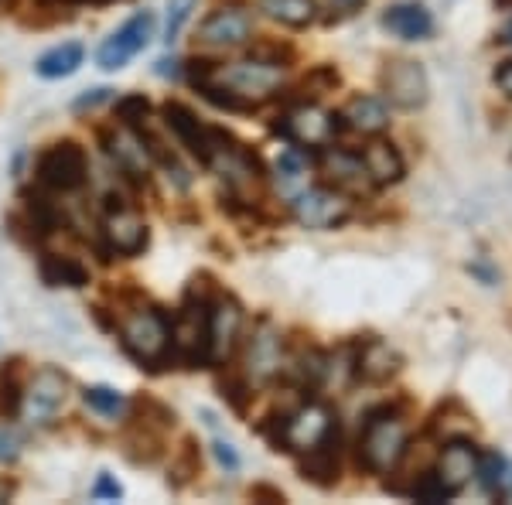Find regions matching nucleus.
Segmentation results:
<instances>
[{"instance_id":"nucleus-22","label":"nucleus","mask_w":512,"mask_h":505,"mask_svg":"<svg viewBox=\"0 0 512 505\" xmlns=\"http://www.w3.org/2000/svg\"><path fill=\"white\" fill-rule=\"evenodd\" d=\"M383 24L403 41H424V38H431V31H434L431 11H427L424 4H417V0H403V4L386 7Z\"/></svg>"},{"instance_id":"nucleus-16","label":"nucleus","mask_w":512,"mask_h":505,"mask_svg":"<svg viewBox=\"0 0 512 505\" xmlns=\"http://www.w3.org/2000/svg\"><path fill=\"white\" fill-rule=\"evenodd\" d=\"M164 123H168V130L178 137V144L185 147L188 154L195 157L198 164H209L212 157V144H216V127H205V123H198V117L188 106L181 103H164Z\"/></svg>"},{"instance_id":"nucleus-31","label":"nucleus","mask_w":512,"mask_h":505,"mask_svg":"<svg viewBox=\"0 0 512 505\" xmlns=\"http://www.w3.org/2000/svg\"><path fill=\"white\" fill-rule=\"evenodd\" d=\"M117 117H120L123 127L140 130L147 120H151V103H147L144 96H123L117 103Z\"/></svg>"},{"instance_id":"nucleus-4","label":"nucleus","mask_w":512,"mask_h":505,"mask_svg":"<svg viewBox=\"0 0 512 505\" xmlns=\"http://www.w3.org/2000/svg\"><path fill=\"white\" fill-rule=\"evenodd\" d=\"M335 434H338L335 410L321 400H308L297 410L280 417L274 444L284 447V451H291V454H308Z\"/></svg>"},{"instance_id":"nucleus-6","label":"nucleus","mask_w":512,"mask_h":505,"mask_svg":"<svg viewBox=\"0 0 512 505\" xmlns=\"http://www.w3.org/2000/svg\"><path fill=\"white\" fill-rule=\"evenodd\" d=\"M35 175L52 192H79L89 178V157L76 140H62V144H52L41 151Z\"/></svg>"},{"instance_id":"nucleus-10","label":"nucleus","mask_w":512,"mask_h":505,"mask_svg":"<svg viewBox=\"0 0 512 505\" xmlns=\"http://www.w3.org/2000/svg\"><path fill=\"white\" fill-rule=\"evenodd\" d=\"M379 86L383 96L400 110H420L431 96V82H427L424 65L414 59H390L379 72Z\"/></svg>"},{"instance_id":"nucleus-29","label":"nucleus","mask_w":512,"mask_h":505,"mask_svg":"<svg viewBox=\"0 0 512 505\" xmlns=\"http://www.w3.org/2000/svg\"><path fill=\"white\" fill-rule=\"evenodd\" d=\"M304 171H308L304 154L297 151V147H284L277 157V181L287 195H297V188H301V181H304Z\"/></svg>"},{"instance_id":"nucleus-3","label":"nucleus","mask_w":512,"mask_h":505,"mask_svg":"<svg viewBox=\"0 0 512 505\" xmlns=\"http://www.w3.org/2000/svg\"><path fill=\"white\" fill-rule=\"evenodd\" d=\"M120 342L140 366H158L171 355V321L164 318L151 304H137V308L120 314Z\"/></svg>"},{"instance_id":"nucleus-15","label":"nucleus","mask_w":512,"mask_h":505,"mask_svg":"<svg viewBox=\"0 0 512 505\" xmlns=\"http://www.w3.org/2000/svg\"><path fill=\"white\" fill-rule=\"evenodd\" d=\"M103 147L106 154H110V161L117 164V171L123 178L137 181V185H144L147 175H151V154H147L144 140H140L137 130L130 127H110L103 134Z\"/></svg>"},{"instance_id":"nucleus-14","label":"nucleus","mask_w":512,"mask_h":505,"mask_svg":"<svg viewBox=\"0 0 512 505\" xmlns=\"http://www.w3.org/2000/svg\"><path fill=\"white\" fill-rule=\"evenodd\" d=\"M318 168H321V178H325V185L338 188L342 195H369L373 192V178H369L366 164H362L359 154L352 151H342V147H321L318 154Z\"/></svg>"},{"instance_id":"nucleus-24","label":"nucleus","mask_w":512,"mask_h":505,"mask_svg":"<svg viewBox=\"0 0 512 505\" xmlns=\"http://www.w3.org/2000/svg\"><path fill=\"white\" fill-rule=\"evenodd\" d=\"M41 280L48 287H86L89 270L82 267L76 256H41Z\"/></svg>"},{"instance_id":"nucleus-8","label":"nucleus","mask_w":512,"mask_h":505,"mask_svg":"<svg viewBox=\"0 0 512 505\" xmlns=\"http://www.w3.org/2000/svg\"><path fill=\"white\" fill-rule=\"evenodd\" d=\"M69 389H72V383L65 372L52 369V366L38 369L35 376L28 379V386H24V393L18 400L21 417L28 420V424H48V420L65 407Z\"/></svg>"},{"instance_id":"nucleus-12","label":"nucleus","mask_w":512,"mask_h":505,"mask_svg":"<svg viewBox=\"0 0 512 505\" xmlns=\"http://www.w3.org/2000/svg\"><path fill=\"white\" fill-rule=\"evenodd\" d=\"M99 233H103V246L113 256H137L147 246V222L140 219L137 209L123 205L120 198L106 205Z\"/></svg>"},{"instance_id":"nucleus-17","label":"nucleus","mask_w":512,"mask_h":505,"mask_svg":"<svg viewBox=\"0 0 512 505\" xmlns=\"http://www.w3.org/2000/svg\"><path fill=\"white\" fill-rule=\"evenodd\" d=\"M475 465H478V451L472 444L465 441V437H451L448 444L441 447V454H437V461H434V478L444 485V492L451 495H458L461 488H465L468 482L475 478Z\"/></svg>"},{"instance_id":"nucleus-26","label":"nucleus","mask_w":512,"mask_h":505,"mask_svg":"<svg viewBox=\"0 0 512 505\" xmlns=\"http://www.w3.org/2000/svg\"><path fill=\"white\" fill-rule=\"evenodd\" d=\"M82 45L79 41H65V45H55L52 52H45L38 59V76L41 79H62V76H72V72L82 65Z\"/></svg>"},{"instance_id":"nucleus-35","label":"nucleus","mask_w":512,"mask_h":505,"mask_svg":"<svg viewBox=\"0 0 512 505\" xmlns=\"http://www.w3.org/2000/svg\"><path fill=\"white\" fill-rule=\"evenodd\" d=\"M120 495H123V485L103 471V475L96 478V485H93V499H120Z\"/></svg>"},{"instance_id":"nucleus-1","label":"nucleus","mask_w":512,"mask_h":505,"mask_svg":"<svg viewBox=\"0 0 512 505\" xmlns=\"http://www.w3.org/2000/svg\"><path fill=\"white\" fill-rule=\"evenodd\" d=\"M188 76L198 86V93L212 99L216 106L226 110H253L263 106L267 99L277 96V89L284 86V65L267 62V59H246V62H192Z\"/></svg>"},{"instance_id":"nucleus-19","label":"nucleus","mask_w":512,"mask_h":505,"mask_svg":"<svg viewBox=\"0 0 512 505\" xmlns=\"http://www.w3.org/2000/svg\"><path fill=\"white\" fill-rule=\"evenodd\" d=\"M253 38V21L239 7H222V11L209 14L198 28V41L209 48H239Z\"/></svg>"},{"instance_id":"nucleus-2","label":"nucleus","mask_w":512,"mask_h":505,"mask_svg":"<svg viewBox=\"0 0 512 505\" xmlns=\"http://www.w3.org/2000/svg\"><path fill=\"white\" fill-rule=\"evenodd\" d=\"M410 434L407 420L390 407H379L362 420L359 434V465L369 475H390L403 458H407Z\"/></svg>"},{"instance_id":"nucleus-34","label":"nucleus","mask_w":512,"mask_h":505,"mask_svg":"<svg viewBox=\"0 0 512 505\" xmlns=\"http://www.w3.org/2000/svg\"><path fill=\"white\" fill-rule=\"evenodd\" d=\"M21 434L18 427L11 424H0V465H7V461H14L21 454Z\"/></svg>"},{"instance_id":"nucleus-7","label":"nucleus","mask_w":512,"mask_h":505,"mask_svg":"<svg viewBox=\"0 0 512 505\" xmlns=\"http://www.w3.org/2000/svg\"><path fill=\"white\" fill-rule=\"evenodd\" d=\"M294 219L304 229H338L352 219V198L342 195L332 185H318V188H301L291 198Z\"/></svg>"},{"instance_id":"nucleus-37","label":"nucleus","mask_w":512,"mask_h":505,"mask_svg":"<svg viewBox=\"0 0 512 505\" xmlns=\"http://www.w3.org/2000/svg\"><path fill=\"white\" fill-rule=\"evenodd\" d=\"M212 447H216V458H219V465H222V468H229V471H236V468H239V454H236V447H233V444H229V441H216Z\"/></svg>"},{"instance_id":"nucleus-11","label":"nucleus","mask_w":512,"mask_h":505,"mask_svg":"<svg viewBox=\"0 0 512 505\" xmlns=\"http://www.w3.org/2000/svg\"><path fill=\"white\" fill-rule=\"evenodd\" d=\"M239 335H243V308L233 297H216L209 301V318H205V342H209V366H222L236 352Z\"/></svg>"},{"instance_id":"nucleus-18","label":"nucleus","mask_w":512,"mask_h":505,"mask_svg":"<svg viewBox=\"0 0 512 505\" xmlns=\"http://www.w3.org/2000/svg\"><path fill=\"white\" fill-rule=\"evenodd\" d=\"M284 338L274 325H260L253 331L250 345H246V379H274L284 369Z\"/></svg>"},{"instance_id":"nucleus-5","label":"nucleus","mask_w":512,"mask_h":505,"mask_svg":"<svg viewBox=\"0 0 512 505\" xmlns=\"http://www.w3.org/2000/svg\"><path fill=\"white\" fill-rule=\"evenodd\" d=\"M342 127H345L342 113H328V110H321L318 103L301 99V103L284 113V123H280L277 130L291 140L294 147L321 151V147H328L338 134H342Z\"/></svg>"},{"instance_id":"nucleus-21","label":"nucleus","mask_w":512,"mask_h":505,"mask_svg":"<svg viewBox=\"0 0 512 505\" xmlns=\"http://www.w3.org/2000/svg\"><path fill=\"white\" fill-rule=\"evenodd\" d=\"M400 362L403 359L396 355V349L379 342V338H369L352 355V376L366 379V383H386V379H393L400 372Z\"/></svg>"},{"instance_id":"nucleus-38","label":"nucleus","mask_w":512,"mask_h":505,"mask_svg":"<svg viewBox=\"0 0 512 505\" xmlns=\"http://www.w3.org/2000/svg\"><path fill=\"white\" fill-rule=\"evenodd\" d=\"M495 86H499L502 89V93H506L509 99H512V59L509 62H502L499 65V69H495Z\"/></svg>"},{"instance_id":"nucleus-27","label":"nucleus","mask_w":512,"mask_h":505,"mask_svg":"<svg viewBox=\"0 0 512 505\" xmlns=\"http://www.w3.org/2000/svg\"><path fill=\"white\" fill-rule=\"evenodd\" d=\"M260 7L267 11V18L287 24V28H308L318 14L315 0H260Z\"/></svg>"},{"instance_id":"nucleus-32","label":"nucleus","mask_w":512,"mask_h":505,"mask_svg":"<svg viewBox=\"0 0 512 505\" xmlns=\"http://www.w3.org/2000/svg\"><path fill=\"white\" fill-rule=\"evenodd\" d=\"M335 86H338V69H332V65H318V69L304 79V89H308L304 99L321 96V93H328V89H335Z\"/></svg>"},{"instance_id":"nucleus-33","label":"nucleus","mask_w":512,"mask_h":505,"mask_svg":"<svg viewBox=\"0 0 512 505\" xmlns=\"http://www.w3.org/2000/svg\"><path fill=\"white\" fill-rule=\"evenodd\" d=\"M192 4H195V0H171V7H168V28H164V38H168V41L178 38L181 24H185L188 14H192Z\"/></svg>"},{"instance_id":"nucleus-36","label":"nucleus","mask_w":512,"mask_h":505,"mask_svg":"<svg viewBox=\"0 0 512 505\" xmlns=\"http://www.w3.org/2000/svg\"><path fill=\"white\" fill-rule=\"evenodd\" d=\"M366 0H328V21H342V18H352L355 11H362Z\"/></svg>"},{"instance_id":"nucleus-9","label":"nucleus","mask_w":512,"mask_h":505,"mask_svg":"<svg viewBox=\"0 0 512 505\" xmlns=\"http://www.w3.org/2000/svg\"><path fill=\"white\" fill-rule=\"evenodd\" d=\"M205 318H209V301H202L195 294L185 301V308L178 311V318L171 321V352L178 355L185 366H209V342H205Z\"/></svg>"},{"instance_id":"nucleus-40","label":"nucleus","mask_w":512,"mask_h":505,"mask_svg":"<svg viewBox=\"0 0 512 505\" xmlns=\"http://www.w3.org/2000/svg\"><path fill=\"white\" fill-rule=\"evenodd\" d=\"M495 4H499L502 11H512V0H495Z\"/></svg>"},{"instance_id":"nucleus-30","label":"nucleus","mask_w":512,"mask_h":505,"mask_svg":"<svg viewBox=\"0 0 512 505\" xmlns=\"http://www.w3.org/2000/svg\"><path fill=\"white\" fill-rule=\"evenodd\" d=\"M82 400H86V407L99 413V417H120L123 410H127V400H123L120 389L113 386H93L82 393Z\"/></svg>"},{"instance_id":"nucleus-13","label":"nucleus","mask_w":512,"mask_h":505,"mask_svg":"<svg viewBox=\"0 0 512 505\" xmlns=\"http://www.w3.org/2000/svg\"><path fill=\"white\" fill-rule=\"evenodd\" d=\"M151 38H154V14L151 11L134 14L117 35H110L103 41V48H99V55H96L99 69H106V72L123 69L137 52H144V48L151 45Z\"/></svg>"},{"instance_id":"nucleus-28","label":"nucleus","mask_w":512,"mask_h":505,"mask_svg":"<svg viewBox=\"0 0 512 505\" xmlns=\"http://www.w3.org/2000/svg\"><path fill=\"white\" fill-rule=\"evenodd\" d=\"M475 478H478V485H482L489 495L506 492V485H509V465H506V458H502L499 451H478Z\"/></svg>"},{"instance_id":"nucleus-39","label":"nucleus","mask_w":512,"mask_h":505,"mask_svg":"<svg viewBox=\"0 0 512 505\" xmlns=\"http://www.w3.org/2000/svg\"><path fill=\"white\" fill-rule=\"evenodd\" d=\"M103 99H110V89H93L89 96H79L76 99V110H86V106H96L103 103Z\"/></svg>"},{"instance_id":"nucleus-20","label":"nucleus","mask_w":512,"mask_h":505,"mask_svg":"<svg viewBox=\"0 0 512 505\" xmlns=\"http://www.w3.org/2000/svg\"><path fill=\"white\" fill-rule=\"evenodd\" d=\"M359 157H362V164H366V171L376 188L396 185V181L407 175V161H403L400 147H396L393 140H383V137L369 140V144L359 151Z\"/></svg>"},{"instance_id":"nucleus-23","label":"nucleus","mask_w":512,"mask_h":505,"mask_svg":"<svg viewBox=\"0 0 512 505\" xmlns=\"http://www.w3.org/2000/svg\"><path fill=\"white\" fill-rule=\"evenodd\" d=\"M345 127L355 130V134H366V137H376L390 127V110H386L383 99L376 96H355L342 113Z\"/></svg>"},{"instance_id":"nucleus-25","label":"nucleus","mask_w":512,"mask_h":505,"mask_svg":"<svg viewBox=\"0 0 512 505\" xmlns=\"http://www.w3.org/2000/svg\"><path fill=\"white\" fill-rule=\"evenodd\" d=\"M304 478H311V482L318 485H335L338 482V434L328 437L325 444H318L315 451L304 454Z\"/></svg>"}]
</instances>
